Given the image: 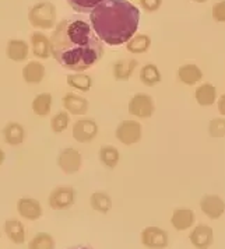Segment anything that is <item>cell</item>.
I'll list each match as a JSON object with an SVG mask.
<instances>
[{"label":"cell","mask_w":225,"mask_h":249,"mask_svg":"<svg viewBox=\"0 0 225 249\" xmlns=\"http://www.w3.org/2000/svg\"><path fill=\"white\" fill-rule=\"evenodd\" d=\"M51 55L62 68L83 73L101 59L104 45L91 24L76 14L56 25L51 35Z\"/></svg>","instance_id":"cell-1"},{"label":"cell","mask_w":225,"mask_h":249,"mask_svg":"<svg viewBox=\"0 0 225 249\" xmlns=\"http://www.w3.org/2000/svg\"><path fill=\"white\" fill-rule=\"evenodd\" d=\"M213 18L218 23H225V0L217 1L213 6Z\"/></svg>","instance_id":"cell-33"},{"label":"cell","mask_w":225,"mask_h":249,"mask_svg":"<svg viewBox=\"0 0 225 249\" xmlns=\"http://www.w3.org/2000/svg\"><path fill=\"white\" fill-rule=\"evenodd\" d=\"M23 79L28 84H39L45 79V66L38 60L28 62L23 69Z\"/></svg>","instance_id":"cell-17"},{"label":"cell","mask_w":225,"mask_h":249,"mask_svg":"<svg viewBox=\"0 0 225 249\" xmlns=\"http://www.w3.org/2000/svg\"><path fill=\"white\" fill-rule=\"evenodd\" d=\"M105 0H68L70 7L77 13H91Z\"/></svg>","instance_id":"cell-31"},{"label":"cell","mask_w":225,"mask_h":249,"mask_svg":"<svg viewBox=\"0 0 225 249\" xmlns=\"http://www.w3.org/2000/svg\"><path fill=\"white\" fill-rule=\"evenodd\" d=\"M208 133L213 137L225 136V118H215L208 124Z\"/></svg>","instance_id":"cell-32"},{"label":"cell","mask_w":225,"mask_h":249,"mask_svg":"<svg viewBox=\"0 0 225 249\" xmlns=\"http://www.w3.org/2000/svg\"><path fill=\"white\" fill-rule=\"evenodd\" d=\"M194 98L202 107H211L217 101V89L210 83H204L196 89Z\"/></svg>","instance_id":"cell-22"},{"label":"cell","mask_w":225,"mask_h":249,"mask_svg":"<svg viewBox=\"0 0 225 249\" xmlns=\"http://www.w3.org/2000/svg\"><path fill=\"white\" fill-rule=\"evenodd\" d=\"M76 200V191L71 186H57L55 188L48 199L49 206L53 210H65L71 207Z\"/></svg>","instance_id":"cell-7"},{"label":"cell","mask_w":225,"mask_h":249,"mask_svg":"<svg viewBox=\"0 0 225 249\" xmlns=\"http://www.w3.org/2000/svg\"><path fill=\"white\" fill-rule=\"evenodd\" d=\"M137 68L136 59H121L113 63V79L118 81H127L132 77L135 69Z\"/></svg>","instance_id":"cell-18"},{"label":"cell","mask_w":225,"mask_h":249,"mask_svg":"<svg viewBox=\"0 0 225 249\" xmlns=\"http://www.w3.org/2000/svg\"><path fill=\"white\" fill-rule=\"evenodd\" d=\"M151 46V38L146 34L135 35L127 44H126V49L127 52L133 53V55H138V53H144L150 49Z\"/></svg>","instance_id":"cell-26"},{"label":"cell","mask_w":225,"mask_h":249,"mask_svg":"<svg viewBox=\"0 0 225 249\" xmlns=\"http://www.w3.org/2000/svg\"><path fill=\"white\" fill-rule=\"evenodd\" d=\"M189 239L197 249H207L214 241L213 228L210 226H206V224L196 226L191 230Z\"/></svg>","instance_id":"cell-12"},{"label":"cell","mask_w":225,"mask_h":249,"mask_svg":"<svg viewBox=\"0 0 225 249\" xmlns=\"http://www.w3.org/2000/svg\"><path fill=\"white\" fill-rule=\"evenodd\" d=\"M90 204L95 212L106 214L112 209V199L106 192H94L90 197Z\"/></svg>","instance_id":"cell-24"},{"label":"cell","mask_w":225,"mask_h":249,"mask_svg":"<svg viewBox=\"0 0 225 249\" xmlns=\"http://www.w3.org/2000/svg\"><path fill=\"white\" fill-rule=\"evenodd\" d=\"M0 237H1V232H0Z\"/></svg>","instance_id":"cell-39"},{"label":"cell","mask_w":225,"mask_h":249,"mask_svg":"<svg viewBox=\"0 0 225 249\" xmlns=\"http://www.w3.org/2000/svg\"><path fill=\"white\" fill-rule=\"evenodd\" d=\"M74 249H92V248H90V247H77V248H74Z\"/></svg>","instance_id":"cell-37"},{"label":"cell","mask_w":225,"mask_h":249,"mask_svg":"<svg viewBox=\"0 0 225 249\" xmlns=\"http://www.w3.org/2000/svg\"><path fill=\"white\" fill-rule=\"evenodd\" d=\"M30 46L23 39H10L7 42L6 55L14 62H24L28 57Z\"/></svg>","instance_id":"cell-19"},{"label":"cell","mask_w":225,"mask_h":249,"mask_svg":"<svg viewBox=\"0 0 225 249\" xmlns=\"http://www.w3.org/2000/svg\"><path fill=\"white\" fill-rule=\"evenodd\" d=\"M30 24L39 30H51L56 25V7L51 1H39L28 13Z\"/></svg>","instance_id":"cell-3"},{"label":"cell","mask_w":225,"mask_h":249,"mask_svg":"<svg viewBox=\"0 0 225 249\" xmlns=\"http://www.w3.org/2000/svg\"><path fill=\"white\" fill-rule=\"evenodd\" d=\"M62 104H63L65 111H68L71 115H84L88 111V101L84 97L74 94V92L65 94Z\"/></svg>","instance_id":"cell-13"},{"label":"cell","mask_w":225,"mask_h":249,"mask_svg":"<svg viewBox=\"0 0 225 249\" xmlns=\"http://www.w3.org/2000/svg\"><path fill=\"white\" fill-rule=\"evenodd\" d=\"M4 142L10 146H20L25 140V130L23 124L18 122H9L3 127Z\"/></svg>","instance_id":"cell-15"},{"label":"cell","mask_w":225,"mask_h":249,"mask_svg":"<svg viewBox=\"0 0 225 249\" xmlns=\"http://www.w3.org/2000/svg\"><path fill=\"white\" fill-rule=\"evenodd\" d=\"M127 111L130 115H133L138 119H147L151 118L156 111V104L153 97L144 92H137L135 94L127 105Z\"/></svg>","instance_id":"cell-4"},{"label":"cell","mask_w":225,"mask_h":249,"mask_svg":"<svg viewBox=\"0 0 225 249\" xmlns=\"http://www.w3.org/2000/svg\"><path fill=\"white\" fill-rule=\"evenodd\" d=\"M193 1H197V3H204V1H207V0H193Z\"/></svg>","instance_id":"cell-38"},{"label":"cell","mask_w":225,"mask_h":249,"mask_svg":"<svg viewBox=\"0 0 225 249\" xmlns=\"http://www.w3.org/2000/svg\"><path fill=\"white\" fill-rule=\"evenodd\" d=\"M140 80L147 87H154V86H157L158 83L161 81V71L153 63L146 65L140 70Z\"/></svg>","instance_id":"cell-27"},{"label":"cell","mask_w":225,"mask_h":249,"mask_svg":"<svg viewBox=\"0 0 225 249\" xmlns=\"http://www.w3.org/2000/svg\"><path fill=\"white\" fill-rule=\"evenodd\" d=\"M28 249H55V239L48 232H38L28 242Z\"/></svg>","instance_id":"cell-29"},{"label":"cell","mask_w":225,"mask_h":249,"mask_svg":"<svg viewBox=\"0 0 225 249\" xmlns=\"http://www.w3.org/2000/svg\"><path fill=\"white\" fill-rule=\"evenodd\" d=\"M4 232H6L7 238L16 245L24 244L25 237H27L24 224L20 220H16V218H10L4 223Z\"/></svg>","instance_id":"cell-16"},{"label":"cell","mask_w":225,"mask_h":249,"mask_svg":"<svg viewBox=\"0 0 225 249\" xmlns=\"http://www.w3.org/2000/svg\"><path fill=\"white\" fill-rule=\"evenodd\" d=\"M141 244L147 247V248L151 249H164L168 247V234L156 226H148L146 227L143 231H141Z\"/></svg>","instance_id":"cell-8"},{"label":"cell","mask_w":225,"mask_h":249,"mask_svg":"<svg viewBox=\"0 0 225 249\" xmlns=\"http://www.w3.org/2000/svg\"><path fill=\"white\" fill-rule=\"evenodd\" d=\"M68 84L79 91H88L92 87V79L86 73H73L68 76Z\"/></svg>","instance_id":"cell-28"},{"label":"cell","mask_w":225,"mask_h":249,"mask_svg":"<svg viewBox=\"0 0 225 249\" xmlns=\"http://www.w3.org/2000/svg\"><path fill=\"white\" fill-rule=\"evenodd\" d=\"M57 165L59 168L68 175H73L79 172L83 165V157L79 150L74 147L63 148L57 156Z\"/></svg>","instance_id":"cell-6"},{"label":"cell","mask_w":225,"mask_h":249,"mask_svg":"<svg viewBox=\"0 0 225 249\" xmlns=\"http://www.w3.org/2000/svg\"><path fill=\"white\" fill-rule=\"evenodd\" d=\"M200 209L211 220H218L225 213V202L217 195H206L200 200Z\"/></svg>","instance_id":"cell-10"},{"label":"cell","mask_w":225,"mask_h":249,"mask_svg":"<svg viewBox=\"0 0 225 249\" xmlns=\"http://www.w3.org/2000/svg\"><path fill=\"white\" fill-rule=\"evenodd\" d=\"M73 137L79 143H90L98 135V124L94 119H80L73 124Z\"/></svg>","instance_id":"cell-9"},{"label":"cell","mask_w":225,"mask_h":249,"mask_svg":"<svg viewBox=\"0 0 225 249\" xmlns=\"http://www.w3.org/2000/svg\"><path fill=\"white\" fill-rule=\"evenodd\" d=\"M141 135H143L141 124L133 119L122 121L115 130L116 139L124 146H133L136 143H138L141 139Z\"/></svg>","instance_id":"cell-5"},{"label":"cell","mask_w":225,"mask_h":249,"mask_svg":"<svg viewBox=\"0 0 225 249\" xmlns=\"http://www.w3.org/2000/svg\"><path fill=\"white\" fill-rule=\"evenodd\" d=\"M140 10L129 0H105L90 13V24L106 45L127 44L137 33Z\"/></svg>","instance_id":"cell-2"},{"label":"cell","mask_w":225,"mask_h":249,"mask_svg":"<svg viewBox=\"0 0 225 249\" xmlns=\"http://www.w3.org/2000/svg\"><path fill=\"white\" fill-rule=\"evenodd\" d=\"M17 212L25 220L35 221L42 217V206L33 197H21L17 202Z\"/></svg>","instance_id":"cell-11"},{"label":"cell","mask_w":225,"mask_h":249,"mask_svg":"<svg viewBox=\"0 0 225 249\" xmlns=\"http://www.w3.org/2000/svg\"><path fill=\"white\" fill-rule=\"evenodd\" d=\"M138 1H140L141 7L148 13L157 12L162 4V0H138Z\"/></svg>","instance_id":"cell-34"},{"label":"cell","mask_w":225,"mask_h":249,"mask_svg":"<svg viewBox=\"0 0 225 249\" xmlns=\"http://www.w3.org/2000/svg\"><path fill=\"white\" fill-rule=\"evenodd\" d=\"M196 220L194 212L190 209H176L172 217H171V224L178 231H185L189 230Z\"/></svg>","instance_id":"cell-14"},{"label":"cell","mask_w":225,"mask_h":249,"mask_svg":"<svg viewBox=\"0 0 225 249\" xmlns=\"http://www.w3.org/2000/svg\"><path fill=\"white\" fill-rule=\"evenodd\" d=\"M69 124H70V116H69L68 111H59L51 119V129L53 133L59 135L68 129Z\"/></svg>","instance_id":"cell-30"},{"label":"cell","mask_w":225,"mask_h":249,"mask_svg":"<svg viewBox=\"0 0 225 249\" xmlns=\"http://www.w3.org/2000/svg\"><path fill=\"white\" fill-rule=\"evenodd\" d=\"M217 108H218V112L221 113L223 116H225V92L218 98V101H217Z\"/></svg>","instance_id":"cell-35"},{"label":"cell","mask_w":225,"mask_h":249,"mask_svg":"<svg viewBox=\"0 0 225 249\" xmlns=\"http://www.w3.org/2000/svg\"><path fill=\"white\" fill-rule=\"evenodd\" d=\"M178 77H179V80L183 84L194 86V84H197L203 79V71L197 65L188 63V65L180 66L179 70H178Z\"/></svg>","instance_id":"cell-21"},{"label":"cell","mask_w":225,"mask_h":249,"mask_svg":"<svg viewBox=\"0 0 225 249\" xmlns=\"http://www.w3.org/2000/svg\"><path fill=\"white\" fill-rule=\"evenodd\" d=\"M4 160H6V153L0 148V165H3Z\"/></svg>","instance_id":"cell-36"},{"label":"cell","mask_w":225,"mask_h":249,"mask_svg":"<svg viewBox=\"0 0 225 249\" xmlns=\"http://www.w3.org/2000/svg\"><path fill=\"white\" fill-rule=\"evenodd\" d=\"M31 46L35 57L48 59L51 56V39L42 33H34L31 35Z\"/></svg>","instance_id":"cell-20"},{"label":"cell","mask_w":225,"mask_h":249,"mask_svg":"<svg viewBox=\"0 0 225 249\" xmlns=\"http://www.w3.org/2000/svg\"><path fill=\"white\" fill-rule=\"evenodd\" d=\"M98 157H100V161L104 167H106L108 170H113L116 168V165L119 164V160H121V153L119 150L113 146H102L98 151Z\"/></svg>","instance_id":"cell-23"},{"label":"cell","mask_w":225,"mask_h":249,"mask_svg":"<svg viewBox=\"0 0 225 249\" xmlns=\"http://www.w3.org/2000/svg\"><path fill=\"white\" fill-rule=\"evenodd\" d=\"M52 94L51 92H41L38 94L33 101V111L38 116H46L51 113L52 109Z\"/></svg>","instance_id":"cell-25"}]
</instances>
